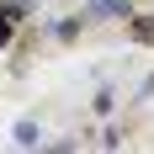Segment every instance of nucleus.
<instances>
[{"mask_svg":"<svg viewBox=\"0 0 154 154\" xmlns=\"http://www.w3.org/2000/svg\"><path fill=\"white\" fill-rule=\"evenodd\" d=\"M138 37H149V43H154V21H138Z\"/></svg>","mask_w":154,"mask_h":154,"instance_id":"f03ea898","label":"nucleus"},{"mask_svg":"<svg viewBox=\"0 0 154 154\" xmlns=\"http://www.w3.org/2000/svg\"><path fill=\"white\" fill-rule=\"evenodd\" d=\"M91 11H96V16H122V11H128V0H96Z\"/></svg>","mask_w":154,"mask_h":154,"instance_id":"f257e3e1","label":"nucleus"}]
</instances>
